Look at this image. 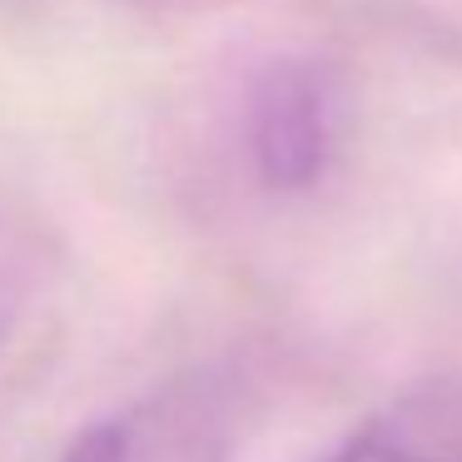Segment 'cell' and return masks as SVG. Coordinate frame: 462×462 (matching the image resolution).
<instances>
[{
    "mask_svg": "<svg viewBox=\"0 0 462 462\" xmlns=\"http://www.w3.org/2000/svg\"><path fill=\"white\" fill-rule=\"evenodd\" d=\"M234 408L209 378H180L90 422L60 462H229Z\"/></svg>",
    "mask_w": 462,
    "mask_h": 462,
    "instance_id": "cell-1",
    "label": "cell"
},
{
    "mask_svg": "<svg viewBox=\"0 0 462 462\" xmlns=\"http://www.w3.org/2000/svg\"><path fill=\"white\" fill-rule=\"evenodd\" d=\"M328 80L313 65H279L263 75L249 110L254 170L269 189H309L328 164Z\"/></svg>",
    "mask_w": 462,
    "mask_h": 462,
    "instance_id": "cell-2",
    "label": "cell"
},
{
    "mask_svg": "<svg viewBox=\"0 0 462 462\" xmlns=\"http://www.w3.org/2000/svg\"><path fill=\"white\" fill-rule=\"evenodd\" d=\"M328 462H462V398L422 393L368 418Z\"/></svg>",
    "mask_w": 462,
    "mask_h": 462,
    "instance_id": "cell-3",
    "label": "cell"
},
{
    "mask_svg": "<svg viewBox=\"0 0 462 462\" xmlns=\"http://www.w3.org/2000/svg\"><path fill=\"white\" fill-rule=\"evenodd\" d=\"M41 263H45V244L35 234V224L11 199H0V338L11 333L25 299L41 283Z\"/></svg>",
    "mask_w": 462,
    "mask_h": 462,
    "instance_id": "cell-4",
    "label": "cell"
}]
</instances>
